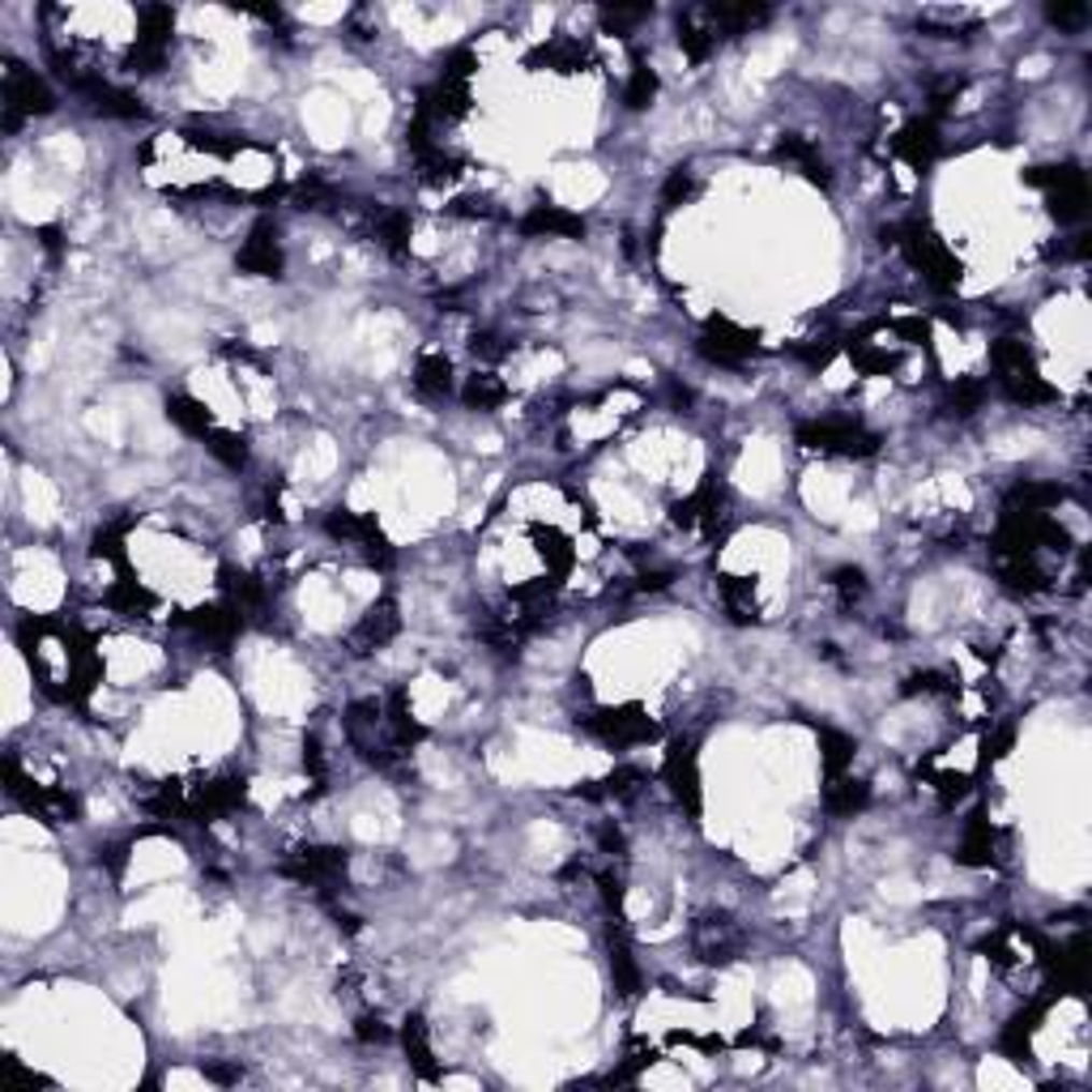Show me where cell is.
<instances>
[{"label":"cell","mask_w":1092,"mask_h":1092,"mask_svg":"<svg viewBox=\"0 0 1092 1092\" xmlns=\"http://www.w3.org/2000/svg\"><path fill=\"white\" fill-rule=\"evenodd\" d=\"M896 247L905 252V260L935 286V290H952L961 282V260L956 252H948V243L939 240L926 223H905L896 227Z\"/></svg>","instance_id":"6da1fadb"},{"label":"cell","mask_w":1092,"mask_h":1092,"mask_svg":"<svg viewBox=\"0 0 1092 1092\" xmlns=\"http://www.w3.org/2000/svg\"><path fill=\"white\" fill-rule=\"evenodd\" d=\"M52 112H56L52 86L34 69L9 60V69H4V132H17L26 120L52 116Z\"/></svg>","instance_id":"7a4b0ae2"},{"label":"cell","mask_w":1092,"mask_h":1092,"mask_svg":"<svg viewBox=\"0 0 1092 1092\" xmlns=\"http://www.w3.org/2000/svg\"><path fill=\"white\" fill-rule=\"evenodd\" d=\"M794 440H798V449L824 453V457H853V462H862V457L879 453V436L866 431L862 423H833V419L828 423H803L794 431Z\"/></svg>","instance_id":"3957f363"},{"label":"cell","mask_w":1092,"mask_h":1092,"mask_svg":"<svg viewBox=\"0 0 1092 1092\" xmlns=\"http://www.w3.org/2000/svg\"><path fill=\"white\" fill-rule=\"evenodd\" d=\"M346 866H351V853L338 850V846H299L282 862V875L303 883V888H316V892L334 896L338 888H346Z\"/></svg>","instance_id":"277c9868"},{"label":"cell","mask_w":1092,"mask_h":1092,"mask_svg":"<svg viewBox=\"0 0 1092 1092\" xmlns=\"http://www.w3.org/2000/svg\"><path fill=\"white\" fill-rule=\"evenodd\" d=\"M585 729L594 738H602L607 747H640L649 738H657V722L640 709V705H623V709H598L585 718Z\"/></svg>","instance_id":"5b68a950"},{"label":"cell","mask_w":1092,"mask_h":1092,"mask_svg":"<svg viewBox=\"0 0 1092 1092\" xmlns=\"http://www.w3.org/2000/svg\"><path fill=\"white\" fill-rule=\"evenodd\" d=\"M69 90L95 112V116H108V120H141L145 116V108H141V99L137 95H128L120 86H112L108 77H99V73H73V82H69Z\"/></svg>","instance_id":"8992f818"},{"label":"cell","mask_w":1092,"mask_h":1092,"mask_svg":"<svg viewBox=\"0 0 1092 1092\" xmlns=\"http://www.w3.org/2000/svg\"><path fill=\"white\" fill-rule=\"evenodd\" d=\"M662 777L670 785V798L696 820L700 816V755H696V742L692 738H679L662 764Z\"/></svg>","instance_id":"52a82bcc"},{"label":"cell","mask_w":1092,"mask_h":1092,"mask_svg":"<svg viewBox=\"0 0 1092 1092\" xmlns=\"http://www.w3.org/2000/svg\"><path fill=\"white\" fill-rule=\"evenodd\" d=\"M696 351H700V359H709V364L738 367L742 359H751V351H755V334H751V329H742V325H734L729 316H713V321L705 325V334H700Z\"/></svg>","instance_id":"ba28073f"},{"label":"cell","mask_w":1092,"mask_h":1092,"mask_svg":"<svg viewBox=\"0 0 1092 1092\" xmlns=\"http://www.w3.org/2000/svg\"><path fill=\"white\" fill-rule=\"evenodd\" d=\"M236 265L247 278H278L282 273V247H278V223L273 218H256V227L247 231Z\"/></svg>","instance_id":"9c48e42d"},{"label":"cell","mask_w":1092,"mask_h":1092,"mask_svg":"<svg viewBox=\"0 0 1092 1092\" xmlns=\"http://www.w3.org/2000/svg\"><path fill=\"white\" fill-rule=\"evenodd\" d=\"M401 632V614H397V602L393 598H380L375 607L367 610L364 619L355 623V632L346 636V649H351V657H367V653H375V649H384L393 636Z\"/></svg>","instance_id":"30bf717a"},{"label":"cell","mask_w":1092,"mask_h":1092,"mask_svg":"<svg viewBox=\"0 0 1092 1092\" xmlns=\"http://www.w3.org/2000/svg\"><path fill=\"white\" fill-rule=\"evenodd\" d=\"M243 798H247V781L243 777H214L210 785H193V820L197 824H210L218 816H231L240 811Z\"/></svg>","instance_id":"8fae6325"},{"label":"cell","mask_w":1092,"mask_h":1092,"mask_svg":"<svg viewBox=\"0 0 1092 1092\" xmlns=\"http://www.w3.org/2000/svg\"><path fill=\"white\" fill-rule=\"evenodd\" d=\"M180 627L197 632L201 640L231 644L243 627H247V619H243V610L236 607V602H214V607H197V610H188V614H180Z\"/></svg>","instance_id":"7c38bea8"},{"label":"cell","mask_w":1092,"mask_h":1092,"mask_svg":"<svg viewBox=\"0 0 1092 1092\" xmlns=\"http://www.w3.org/2000/svg\"><path fill=\"white\" fill-rule=\"evenodd\" d=\"M692 935H696V956H700L705 965H729V961H738V952H742V935L734 931V922L722 918V913L700 918Z\"/></svg>","instance_id":"4fadbf2b"},{"label":"cell","mask_w":1092,"mask_h":1092,"mask_svg":"<svg viewBox=\"0 0 1092 1092\" xmlns=\"http://www.w3.org/2000/svg\"><path fill=\"white\" fill-rule=\"evenodd\" d=\"M470 108H474V95H470L466 82L440 77V82H431V86L419 95V116H427L431 124L462 120V116H470Z\"/></svg>","instance_id":"5bb4252c"},{"label":"cell","mask_w":1092,"mask_h":1092,"mask_svg":"<svg viewBox=\"0 0 1092 1092\" xmlns=\"http://www.w3.org/2000/svg\"><path fill=\"white\" fill-rule=\"evenodd\" d=\"M944 150V132H939V120L922 116V120L905 124L896 137H892V154L905 158L909 167H931Z\"/></svg>","instance_id":"9a60e30c"},{"label":"cell","mask_w":1092,"mask_h":1092,"mask_svg":"<svg viewBox=\"0 0 1092 1092\" xmlns=\"http://www.w3.org/2000/svg\"><path fill=\"white\" fill-rule=\"evenodd\" d=\"M516 227L529 240H585V218L559 205H534Z\"/></svg>","instance_id":"2e32d148"},{"label":"cell","mask_w":1092,"mask_h":1092,"mask_svg":"<svg viewBox=\"0 0 1092 1092\" xmlns=\"http://www.w3.org/2000/svg\"><path fill=\"white\" fill-rule=\"evenodd\" d=\"M998 559V581L1011 594H1041L1050 590V572L1037 564V555H994Z\"/></svg>","instance_id":"e0dca14e"},{"label":"cell","mask_w":1092,"mask_h":1092,"mask_svg":"<svg viewBox=\"0 0 1092 1092\" xmlns=\"http://www.w3.org/2000/svg\"><path fill=\"white\" fill-rule=\"evenodd\" d=\"M866 807H870V785L862 777H850V772L828 777V785H824V811L828 816L850 820V816L866 811Z\"/></svg>","instance_id":"ac0fdd59"},{"label":"cell","mask_w":1092,"mask_h":1092,"mask_svg":"<svg viewBox=\"0 0 1092 1092\" xmlns=\"http://www.w3.org/2000/svg\"><path fill=\"white\" fill-rule=\"evenodd\" d=\"M453 388H457V375H453L449 355H419V364H414V393L423 401H444V397H453Z\"/></svg>","instance_id":"d6986e66"},{"label":"cell","mask_w":1092,"mask_h":1092,"mask_svg":"<svg viewBox=\"0 0 1092 1092\" xmlns=\"http://www.w3.org/2000/svg\"><path fill=\"white\" fill-rule=\"evenodd\" d=\"M525 65L529 69H551V73H585L590 52L581 47V39H555V43H542L538 52H529Z\"/></svg>","instance_id":"ffe728a7"},{"label":"cell","mask_w":1092,"mask_h":1092,"mask_svg":"<svg viewBox=\"0 0 1092 1092\" xmlns=\"http://www.w3.org/2000/svg\"><path fill=\"white\" fill-rule=\"evenodd\" d=\"M777 158H785V162H794L811 184H820V188H828L833 184V175H828V162L820 158V150H816V141H807V137H798V132H790V137H781L777 141Z\"/></svg>","instance_id":"44dd1931"},{"label":"cell","mask_w":1092,"mask_h":1092,"mask_svg":"<svg viewBox=\"0 0 1092 1092\" xmlns=\"http://www.w3.org/2000/svg\"><path fill=\"white\" fill-rule=\"evenodd\" d=\"M384 726H388V742H397L401 751H410L414 742H423V734H427V729L414 722V713H410V692H406V687L388 692V705H384Z\"/></svg>","instance_id":"7402d4cb"},{"label":"cell","mask_w":1092,"mask_h":1092,"mask_svg":"<svg viewBox=\"0 0 1092 1092\" xmlns=\"http://www.w3.org/2000/svg\"><path fill=\"white\" fill-rule=\"evenodd\" d=\"M401 1046H406V1059H410V1067L423 1076V1080H436V1054H431V1037H427V1020L414 1011V1016H406V1024H401Z\"/></svg>","instance_id":"603a6c76"},{"label":"cell","mask_w":1092,"mask_h":1092,"mask_svg":"<svg viewBox=\"0 0 1092 1092\" xmlns=\"http://www.w3.org/2000/svg\"><path fill=\"white\" fill-rule=\"evenodd\" d=\"M998 384H1003V393L1016 401V406H1046V401H1054L1059 393L1037 375V367H1024V371H1007V375H998Z\"/></svg>","instance_id":"cb8c5ba5"},{"label":"cell","mask_w":1092,"mask_h":1092,"mask_svg":"<svg viewBox=\"0 0 1092 1092\" xmlns=\"http://www.w3.org/2000/svg\"><path fill=\"white\" fill-rule=\"evenodd\" d=\"M534 547H538V555L547 559V568H551V581L559 585V577L577 564V551H572V542L555 529V525H534Z\"/></svg>","instance_id":"d4e9b609"},{"label":"cell","mask_w":1092,"mask_h":1092,"mask_svg":"<svg viewBox=\"0 0 1092 1092\" xmlns=\"http://www.w3.org/2000/svg\"><path fill=\"white\" fill-rule=\"evenodd\" d=\"M462 401L466 410H479V414H491L508 401V384L495 375V371H474L466 384H462Z\"/></svg>","instance_id":"484cf974"},{"label":"cell","mask_w":1092,"mask_h":1092,"mask_svg":"<svg viewBox=\"0 0 1092 1092\" xmlns=\"http://www.w3.org/2000/svg\"><path fill=\"white\" fill-rule=\"evenodd\" d=\"M167 419L184 431V436H210L214 431V419H210V410L197 401V397H188V393H171L167 397Z\"/></svg>","instance_id":"4316f807"},{"label":"cell","mask_w":1092,"mask_h":1092,"mask_svg":"<svg viewBox=\"0 0 1092 1092\" xmlns=\"http://www.w3.org/2000/svg\"><path fill=\"white\" fill-rule=\"evenodd\" d=\"M108 607L137 619V614H150V610L158 607V598H154V594H150V590H145V585L128 572V568H120V581L108 590Z\"/></svg>","instance_id":"83f0119b"},{"label":"cell","mask_w":1092,"mask_h":1092,"mask_svg":"<svg viewBox=\"0 0 1092 1092\" xmlns=\"http://www.w3.org/2000/svg\"><path fill=\"white\" fill-rule=\"evenodd\" d=\"M850 359L862 375H888L900 367V351H888V346L870 342V334H857L850 342Z\"/></svg>","instance_id":"f1b7e54d"},{"label":"cell","mask_w":1092,"mask_h":1092,"mask_svg":"<svg viewBox=\"0 0 1092 1092\" xmlns=\"http://www.w3.org/2000/svg\"><path fill=\"white\" fill-rule=\"evenodd\" d=\"M610 977H614V990H619L623 998H636V994H640V965H636V956H632V948H627L623 935H610Z\"/></svg>","instance_id":"f546056e"},{"label":"cell","mask_w":1092,"mask_h":1092,"mask_svg":"<svg viewBox=\"0 0 1092 1092\" xmlns=\"http://www.w3.org/2000/svg\"><path fill=\"white\" fill-rule=\"evenodd\" d=\"M1054 504H1063V486L1054 483H1020L1007 495V512H1050Z\"/></svg>","instance_id":"4dcf8cb0"},{"label":"cell","mask_w":1092,"mask_h":1092,"mask_svg":"<svg viewBox=\"0 0 1092 1092\" xmlns=\"http://www.w3.org/2000/svg\"><path fill=\"white\" fill-rule=\"evenodd\" d=\"M853 755H857V742L841 729H820V760H824V777H841L850 772Z\"/></svg>","instance_id":"1f68e13d"},{"label":"cell","mask_w":1092,"mask_h":1092,"mask_svg":"<svg viewBox=\"0 0 1092 1092\" xmlns=\"http://www.w3.org/2000/svg\"><path fill=\"white\" fill-rule=\"evenodd\" d=\"M718 590H722V602H726V614L734 623H755V581H747V577H722Z\"/></svg>","instance_id":"d6a6232c"},{"label":"cell","mask_w":1092,"mask_h":1092,"mask_svg":"<svg viewBox=\"0 0 1092 1092\" xmlns=\"http://www.w3.org/2000/svg\"><path fill=\"white\" fill-rule=\"evenodd\" d=\"M171 30H175V13L167 4H145L137 13V43H154V47H171Z\"/></svg>","instance_id":"836d02e7"},{"label":"cell","mask_w":1092,"mask_h":1092,"mask_svg":"<svg viewBox=\"0 0 1092 1092\" xmlns=\"http://www.w3.org/2000/svg\"><path fill=\"white\" fill-rule=\"evenodd\" d=\"M679 47H683V56H687L692 65H705V60L713 56V47H718V34H713L709 22L679 17Z\"/></svg>","instance_id":"e575fe53"},{"label":"cell","mask_w":1092,"mask_h":1092,"mask_svg":"<svg viewBox=\"0 0 1092 1092\" xmlns=\"http://www.w3.org/2000/svg\"><path fill=\"white\" fill-rule=\"evenodd\" d=\"M965 866H990L994 862V833L985 824V816H973L965 837H961V853H956Z\"/></svg>","instance_id":"d590c367"},{"label":"cell","mask_w":1092,"mask_h":1092,"mask_svg":"<svg viewBox=\"0 0 1092 1092\" xmlns=\"http://www.w3.org/2000/svg\"><path fill=\"white\" fill-rule=\"evenodd\" d=\"M205 449L214 462H223L227 470H243L247 466V436L243 431H227V427H214L205 436Z\"/></svg>","instance_id":"8d00e7d4"},{"label":"cell","mask_w":1092,"mask_h":1092,"mask_svg":"<svg viewBox=\"0 0 1092 1092\" xmlns=\"http://www.w3.org/2000/svg\"><path fill=\"white\" fill-rule=\"evenodd\" d=\"M375 240H380L384 252L406 256V252H410V214H406V210H384V214H375Z\"/></svg>","instance_id":"74e56055"},{"label":"cell","mask_w":1092,"mask_h":1092,"mask_svg":"<svg viewBox=\"0 0 1092 1092\" xmlns=\"http://www.w3.org/2000/svg\"><path fill=\"white\" fill-rule=\"evenodd\" d=\"M462 158L457 154H444L440 145L436 150H427V154H419V180L423 184H431V188H444V184H453L457 175H462Z\"/></svg>","instance_id":"f35d334b"},{"label":"cell","mask_w":1092,"mask_h":1092,"mask_svg":"<svg viewBox=\"0 0 1092 1092\" xmlns=\"http://www.w3.org/2000/svg\"><path fill=\"white\" fill-rule=\"evenodd\" d=\"M290 201H295V210L325 214V210H334V205H338V193H334V184H329V180H321V175H303V180L290 188Z\"/></svg>","instance_id":"ab89813d"},{"label":"cell","mask_w":1092,"mask_h":1092,"mask_svg":"<svg viewBox=\"0 0 1092 1092\" xmlns=\"http://www.w3.org/2000/svg\"><path fill=\"white\" fill-rule=\"evenodd\" d=\"M657 73L644 65V60H636L632 65V77H627V86H623V108L627 112H644L653 99H657Z\"/></svg>","instance_id":"60d3db41"},{"label":"cell","mask_w":1092,"mask_h":1092,"mask_svg":"<svg viewBox=\"0 0 1092 1092\" xmlns=\"http://www.w3.org/2000/svg\"><path fill=\"white\" fill-rule=\"evenodd\" d=\"M828 585H833V594L841 598V607L846 610L857 607V602L866 598V590H870V585H866V572H862V568H853V564L837 568V572L828 577Z\"/></svg>","instance_id":"b9f144b4"},{"label":"cell","mask_w":1092,"mask_h":1092,"mask_svg":"<svg viewBox=\"0 0 1092 1092\" xmlns=\"http://www.w3.org/2000/svg\"><path fill=\"white\" fill-rule=\"evenodd\" d=\"M644 781H649V777H644L640 768H627V764H623V768H614L607 781H602V798H614V803H632V798L644 790Z\"/></svg>","instance_id":"7bdbcfd3"},{"label":"cell","mask_w":1092,"mask_h":1092,"mask_svg":"<svg viewBox=\"0 0 1092 1092\" xmlns=\"http://www.w3.org/2000/svg\"><path fill=\"white\" fill-rule=\"evenodd\" d=\"M981 401H985V380H956V384L948 388V406H952V414H961V419L977 414Z\"/></svg>","instance_id":"ee69618b"},{"label":"cell","mask_w":1092,"mask_h":1092,"mask_svg":"<svg viewBox=\"0 0 1092 1092\" xmlns=\"http://www.w3.org/2000/svg\"><path fill=\"white\" fill-rule=\"evenodd\" d=\"M124 529H128V521L103 525V529L95 534V547H90V555H95V559H112L116 568H124Z\"/></svg>","instance_id":"f6af8a7d"},{"label":"cell","mask_w":1092,"mask_h":1092,"mask_svg":"<svg viewBox=\"0 0 1092 1092\" xmlns=\"http://www.w3.org/2000/svg\"><path fill=\"white\" fill-rule=\"evenodd\" d=\"M470 355L483 359V364H504V359L512 355V342H508L504 334H495V329H479V334L470 338Z\"/></svg>","instance_id":"bcb514c9"},{"label":"cell","mask_w":1092,"mask_h":1092,"mask_svg":"<svg viewBox=\"0 0 1092 1092\" xmlns=\"http://www.w3.org/2000/svg\"><path fill=\"white\" fill-rule=\"evenodd\" d=\"M900 692H905V696H948V692H952V679H948L944 670H918V675L905 679Z\"/></svg>","instance_id":"7dc6e473"},{"label":"cell","mask_w":1092,"mask_h":1092,"mask_svg":"<svg viewBox=\"0 0 1092 1092\" xmlns=\"http://www.w3.org/2000/svg\"><path fill=\"white\" fill-rule=\"evenodd\" d=\"M303 772L316 781V794H321L325 781H329V760H325V742H321L316 734L303 738Z\"/></svg>","instance_id":"c3c4849f"},{"label":"cell","mask_w":1092,"mask_h":1092,"mask_svg":"<svg viewBox=\"0 0 1092 1092\" xmlns=\"http://www.w3.org/2000/svg\"><path fill=\"white\" fill-rule=\"evenodd\" d=\"M479 73V56L470 52V47H457V52H449L444 56V69H440V77H449V82H466L470 86V77Z\"/></svg>","instance_id":"681fc988"},{"label":"cell","mask_w":1092,"mask_h":1092,"mask_svg":"<svg viewBox=\"0 0 1092 1092\" xmlns=\"http://www.w3.org/2000/svg\"><path fill=\"white\" fill-rule=\"evenodd\" d=\"M687 197H692V171L679 167V171H670V180L662 184V210H675V205H683Z\"/></svg>","instance_id":"f907efd6"},{"label":"cell","mask_w":1092,"mask_h":1092,"mask_svg":"<svg viewBox=\"0 0 1092 1092\" xmlns=\"http://www.w3.org/2000/svg\"><path fill=\"white\" fill-rule=\"evenodd\" d=\"M837 351H841V346L828 342V338H824V342H798V346H794V359H803L807 367H828L837 359Z\"/></svg>","instance_id":"816d5d0a"},{"label":"cell","mask_w":1092,"mask_h":1092,"mask_svg":"<svg viewBox=\"0 0 1092 1092\" xmlns=\"http://www.w3.org/2000/svg\"><path fill=\"white\" fill-rule=\"evenodd\" d=\"M598 892H602V905L619 918V913H623V875H619L614 866L598 870Z\"/></svg>","instance_id":"f5cc1de1"},{"label":"cell","mask_w":1092,"mask_h":1092,"mask_svg":"<svg viewBox=\"0 0 1092 1092\" xmlns=\"http://www.w3.org/2000/svg\"><path fill=\"white\" fill-rule=\"evenodd\" d=\"M355 1037H359L364 1046H388V1041H393V1029H388L380 1016H359V1020H355Z\"/></svg>","instance_id":"db71d44e"},{"label":"cell","mask_w":1092,"mask_h":1092,"mask_svg":"<svg viewBox=\"0 0 1092 1092\" xmlns=\"http://www.w3.org/2000/svg\"><path fill=\"white\" fill-rule=\"evenodd\" d=\"M905 346H926V338H931V329H926V321L922 316H900V321H892L888 325Z\"/></svg>","instance_id":"11a10c76"},{"label":"cell","mask_w":1092,"mask_h":1092,"mask_svg":"<svg viewBox=\"0 0 1092 1092\" xmlns=\"http://www.w3.org/2000/svg\"><path fill=\"white\" fill-rule=\"evenodd\" d=\"M1046 17H1050L1054 26H1063V30H1080V26L1089 22V9H1084V4H1050Z\"/></svg>","instance_id":"9f6ffc18"},{"label":"cell","mask_w":1092,"mask_h":1092,"mask_svg":"<svg viewBox=\"0 0 1092 1092\" xmlns=\"http://www.w3.org/2000/svg\"><path fill=\"white\" fill-rule=\"evenodd\" d=\"M201 1072H205V1080H214V1084H240L243 1080L240 1063H205Z\"/></svg>","instance_id":"6f0895ef"},{"label":"cell","mask_w":1092,"mask_h":1092,"mask_svg":"<svg viewBox=\"0 0 1092 1092\" xmlns=\"http://www.w3.org/2000/svg\"><path fill=\"white\" fill-rule=\"evenodd\" d=\"M670 581H675V572H640L632 594H662V590H670Z\"/></svg>","instance_id":"680465c9"},{"label":"cell","mask_w":1092,"mask_h":1092,"mask_svg":"<svg viewBox=\"0 0 1092 1092\" xmlns=\"http://www.w3.org/2000/svg\"><path fill=\"white\" fill-rule=\"evenodd\" d=\"M449 214L453 218H491V205H486L483 197H462V201L449 205Z\"/></svg>","instance_id":"91938a15"},{"label":"cell","mask_w":1092,"mask_h":1092,"mask_svg":"<svg viewBox=\"0 0 1092 1092\" xmlns=\"http://www.w3.org/2000/svg\"><path fill=\"white\" fill-rule=\"evenodd\" d=\"M4 1072H9V1080H13V1084H26V1089H34V1084H52V1080H43V1076L26 1072L17 1059H4Z\"/></svg>","instance_id":"94428289"},{"label":"cell","mask_w":1092,"mask_h":1092,"mask_svg":"<svg viewBox=\"0 0 1092 1092\" xmlns=\"http://www.w3.org/2000/svg\"><path fill=\"white\" fill-rule=\"evenodd\" d=\"M34 240H39L43 252H52V256H60V252H65V231H60V227H39V231H34Z\"/></svg>","instance_id":"6125c7cd"},{"label":"cell","mask_w":1092,"mask_h":1092,"mask_svg":"<svg viewBox=\"0 0 1092 1092\" xmlns=\"http://www.w3.org/2000/svg\"><path fill=\"white\" fill-rule=\"evenodd\" d=\"M99 862H103L112 875H120L124 870V846H108V850H99Z\"/></svg>","instance_id":"be15d7a7"},{"label":"cell","mask_w":1092,"mask_h":1092,"mask_svg":"<svg viewBox=\"0 0 1092 1092\" xmlns=\"http://www.w3.org/2000/svg\"><path fill=\"white\" fill-rule=\"evenodd\" d=\"M598 841H602V850L607 853H623V833H619V828H610V824H602Z\"/></svg>","instance_id":"e7e4bbea"}]
</instances>
